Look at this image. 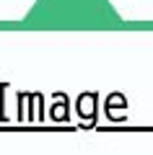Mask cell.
<instances>
[{
    "instance_id": "obj_2",
    "label": "cell",
    "mask_w": 153,
    "mask_h": 155,
    "mask_svg": "<svg viewBox=\"0 0 153 155\" xmlns=\"http://www.w3.org/2000/svg\"><path fill=\"white\" fill-rule=\"evenodd\" d=\"M52 116H55V119H65V106H55V109H52Z\"/></svg>"
},
{
    "instance_id": "obj_1",
    "label": "cell",
    "mask_w": 153,
    "mask_h": 155,
    "mask_svg": "<svg viewBox=\"0 0 153 155\" xmlns=\"http://www.w3.org/2000/svg\"><path fill=\"white\" fill-rule=\"evenodd\" d=\"M78 104H81V114L83 116H91L93 114V104H96V96H91V93H86V96H81V101H78Z\"/></svg>"
}]
</instances>
